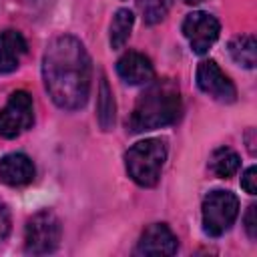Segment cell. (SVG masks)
Here are the masks:
<instances>
[{
  "mask_svg": "<svg viewBox=\"0 0 257 257\" xmlns=\"http://www.w3.org/2000/svg\"><path fill=\"white\" fill-rule=\"evenodd\" d=\"M179 249V241L175 237V233L169 229V225L165 223H153L149 225L139 243L135 253L137 255H175Z\"/></svg>",
  "mask_w": 257,
  "mask_h": 257,
  "instance_id": "obj_9",
  "label": "cell"
},
{
  "mask_svg": "<svg viewBox=\"0 0 257 257\" xmlns=\"http://www.w3.org/2000/svg\"><path fill=\"white\" fill-rule=\"evenodd\" d=\"M116 74L126 84H133V86L149 84L155 78V66L151 58L145 56L143 52L128 50L116 60Z\"/></svg>",
  "mask_w": 257,
  "mask_h": 257,
  "instance_id": "obj_10",
  "label": "cell"
},
{
  "mask_svg": "<svg viewBox=\"0 0 257 257\" xmlns=\"http://www.w3.org/2000/svg\"><path fill=\"white\" fill-rule=\"evenodd\" d=\"M241 187L249 193V195H255L257 193V169L255 167H249L243 177H241Z\"/></svg>",
  "mask_w": 257,
  "mask_h": 257,
  "instance_id": "obj_19",
  "label": "cell"
},
{
  "mask_svg": "<svg viewBox=\"0 0 257 257\" xmlns=\"http://www.w3.org/2000/svg\"><path fill=\"white\" fill-rule=\"evenodd\" d=\"M243 223H245V231H247L249 239H257V207L255 205H249V209L243 217Z\"/></svg>",
  "mask_w": 257,
  "mask_h": 257,
  "instance_id": "obj_18",
  "label": "cell"
},
{
  "mask_svg": "<svg viewBox=\"0 0 257 257\" xmlns=\"http://www.w3.org/2000/svg\"><path fill=\"white\" fill-rule=\"evenodd\" d=\"M187 4H199V2H205V0H185Z\"/></svg>",
  "mask_w": 257,
  "mask_h": 257,
  "instance_id": "obj_21",
  "label": "cell"
},
{
  "mask_svg": "<svg viewBox=\"0 0 257 257\" xmlns=\"http://www.w3.org/2000/svg\"><path fill=\"white\" fill-rule=\"evenodd\" d=\"M26 38L18 30L0 32V74H8L20 66L22 56L26 54Z\"/></svg>",
  "mask_w": 257,
  "mask_h": 257,
  "instance_id": "obj_12",
  "label": "cell"
},
{
  "mask_svg": "<svg viewBox=\"0 0 257 257\" xmlns=\"http://www.w3.org/2000/svg\"><path fill=\"white\" fill-rule=\"evenodd\" d=\"M137 6L147 24H157L167 16L173 6V0H139Z\"/></svg>",
  "mask_w": 257,
  "mask_h": 257,
  "instance_id": "obj_17",
  "label": "cell"
},
{
  "mask_svg": "<svg viewBox=\"0 0 257 257\" xmlns=\"http://www.w3.org/2000/svg\"><path fill=\"white\" fill-rule=\"evenodd\" d=\"M34 122V104L26 90H16L10 94L8 102L0 110V137L16 139L28 131Z\"/></svg>",
  "mask_w": 257,
  "mask_h": 257,
  "instance_id": "obj_6",
  "label": "cell"
},
{
  "mask_svg": "<svg viewBox=\"0 0 257 257\" xmlns=\"http://www.w3.org/2000/svg\"><path fill=\"white\" fill-rule=\"evenodd\" d=\"M181 110L183 104L179 86L169 78L151 80L128 116V128L131 133H145L169 126L179 120Z\"/></svg>",
  "mask_w": 257,
  "mask_h": 257,
  "instance_id": "obj_2",
  "label": "cell"
},
{
  "mask_svg": "<svg viewBox=\"0 0 257 257\" xmlns=\"http://www.w3.org/2000/svg\"><path fill=\"white\" fill-rule=\"evenodd\" d=\"M229 54L231 58L243 66V68H255V62H257V40L253 34H241V36H235L231 42H229Z\"/></svg>",
  "mask_w": 257,
  "mask_h": 257,
  "instance_id": "obj_13",
  "label": "cell"
},
{
  "mask_svg": "<svg viewBox=\"0 0 257 257\" xmlns=\"http://www.w3.org/2000/svg\"><path fill=\"white\" fill-rule=\"evenodd\" d=\"M239 155L229 149V147H219L217 151H213L211 155V161H209V167L211 171L219 177V179H229L233 177L237 171H239Z\"/></svg>",
  "mask_w": 257,
  "mask_h": 257,
  "instance_id": "obj_15",
  "label": "cell"
},
{
  "mask_svg": "<svg viewBox=\"0 0 257 257\" xmlns=\"http://www.w3.org/2000/svg\"><path fill=\"white\" fill-rule=\"evenodd\" d=\"M197 86L217 102L229 104L237 98L233 80L219 68L215 60H201L197 66Z\"/></svg>",
  "mask_w": 257,
  "mask_h": 257,
  "instance_id": "obj_8",
  "label": "cell"
},
{
  "mask_svg": "<svg viewBox=\"0 0 257 257\" xmlns=\"http://www.w3.org/2000/svg\"><path fill=\"white\" fill-rule=\"evenodd\" d=\"M90 74V56L76 36L62 34L48 42L42 56V78L58 108L78 110L86 104Z\"/></svg>",
  "mask_w": 257,
  "mask_h": 257,
  "instance_id": "obj_1",
  "label": "cell"
},
{
  "mask_svg": "<svg viewBox=\"0 0 257 257\" xmlns=\"http://www.w3.org/2000/svg\"><path fill=\"white\" fill-rule=\"evenodd\" d=\"M10 225H12V219H10V211L4 203H0V243L8 237L10 233Z\"/></svg>",
  "mask_w": 257,
  "mask_h": 257,
  "instance_id": "obj_20",
  "label": "cell"
},
{
  "mask_svg": "<svg viewBox=\"0 0 257 257\" xmlns=\"http://www.w3.org/2000/svg\"><path fill=\"white\" fill-rule=\"evenodd\" d=\"M239 215V199L231 191H211L203 199V231L209 237L225 235Z\"/></svg>",
  "mask_w": 257,
  "mask_h": 257,
  "instance_id": "obj_5",
  "label": "cell"
},
{
  "mask_svg": "<svg viewBox=\"0 0 257 257\" xmlns=\"http://www.w3.org/2000/svg\"><path fill=\"white\" fill-rule=\"evenodd\" d=\"M62 239L60 219L44 209L34 213L24 227V251L30 255H48L58 249Z\"/></svg>",
  "mask_w": 257,
  "mask_h": 257,
  "instance_id": "obj_4",
  "label": "cell"
},
{
  "mask_svg": "<svg viewBox=\"0 0 257 257\" xmlns=\"http://www.w3.org/2000/svg\"><path fill=\"white\" fill-rule=\"evenodd\" d=\"M181 30H183L185 38L189 40L191 50L195 54H205L217 42L221 24L209 12H191L185 16Z\"/></svg>",
  "mask_w": 257,
  "mask_h": 257,
  "instance_id": "obj_7",
  "label": "cell"
},
{
  "mask_svg": "<svg viewBox=\"0 0 257 257\" xmlns=\"http://www.w3.org/2000/svg\"><path fill=\"white\" fill-rule=\"evenodd\" d=\"M165 161H167V141L165 139L139 141L124 153L126 175L139 187H155L161 179Z\"/></svg>",
  "mask_w": 257,
  "mask_h": 257,
  "instance_id": "obj_3",
  "label": "cell"
},
{
  "mask_svg": "<svg viewBox=\"0 0 257 257\" xmlns=\"http://www.w3.org/2000/svg\"><path fill=\"white\" fill-rule=\"evenodd\" d=\"M133 24H135V16H133L131 10H126V8L116 10V14L110 22V46L112 48H122L124 46V42L131 36Z\"/></svg>",
  "mask_w": 257,
  "mask_h": 257,
  "instance_id": "obj_16",
  "label": "cell"
},
{
  "mask_svg": "<svg viewBox=\"0 0 257 257\" xmlns=\"http://www.w3.org/2000/svg\"><path fill=\"white\" fill-rule=\"evenodd\" d=\"M34 179V165L24 153H8L0 159V181L8 187H24Z\"/></svg>",
  "mask_w": 257,
  "mask_h": 257,
  "instance_id": "obj_11",
  "label": "cell"
},
{
  "mask_svg": "<svg viewBox=\"0 0 257 257\" xmlns=\"http://www.w3.org/2000/svg\"><path fill=\"white\" fill-rule=\"evenodd\" d=\"M114 118H116V106H114L112 90L106 78L102 76L98 84V96H96V120L102 131H110L114 126Z\"/></svg>",
  "mask_w": 257,
  "mask_h": 257,
  "instance_id": "obj_14",
  "label": "cell"
}]
</instances>
